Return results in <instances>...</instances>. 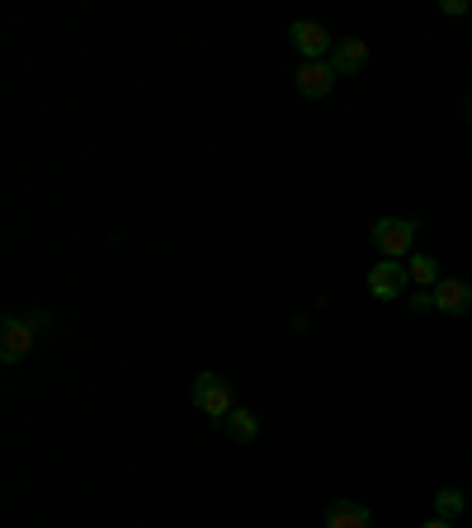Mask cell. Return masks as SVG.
I'll use <instances>...</instances> for the list:
<instances>
[{"label":"cell","mask_w":472,"mask_h":528,"mask_svg":"<svg viewBox=\"0 0 472 528\" xmlns=\"http://www.w3.org/2000/svg\"><path fill=\"white\" fill-rule=\"evenodd\" d=\"M411 312H435V297H430V293H411Z\"/></svg>","instance_id":"13"},{"label":"cell","mask_w":472,"mask_h":528,"mask_svg":"<svg viewBox=\"0 0 472 528\" xmlns=\"http://www.w3.org/2000/svg\"><path fill=\"white\" fill-rule=\"evenodd\" d=\"M293 85H298V95L303 99H321V95H331L336 71H331V62H303L298 66V76H293Z\"/></svg>","instance_id":"7"},{"label":"cell","mask_w":472,"mask_h":528,"mask_svg":"<svg viewBox=\"0 0 472 528\" xmlns=\"http://www.w3.org/2000/svg\"><path fill=\"white\" fill-rule=\"evenodd\" d=\"M430 297H435V312H444V316H468L472 312V283L468 279H439Z\"/></svg>","instance_id":"6"},{"label":"cell","mask_w":472,"mask_h":528,"mask_svg":"<svg viewBox=\"0 0 472 528\" xmlns=\"http://www.w3.org/2000/svg\"><path fill=\"white\" fill-rule=\"evenodd\" d=\"M222 429H227V439H236V444H255V439H260L255 411H241V406H232V415L222 420Z\"/></svg>","instance_id":"10"},{"label":"cell","mask_w":472,"mask_h":528,"mask_svg":"<svg viewBox=\"0 0 472 528\" xmlns=\"http://www.w3.org/2000/svg\"><path fill=\"white\" fill-rule=\"evenodd\" d=\"M444 15H468V0H439Z\"/></svg>","instance_id":"14"},{"label":"cell","mask_w":472,"mask_h":528,"mask_svg":"<svg viewBox=\"0 0 472 528\" xmlns=\"http://www.w3.org/2000/svg\"><path fill=\"white\" fill-rule=\"evenodd\" d=\"M369 241L388 260H411V246H416V222L411 217H378L369 227Z\"/></svg>","instance_id":"1"},{"label":"cell","mask_w":472,"mask_h":528,"mask_svg":"<svg viewBox=\"0 0 472 528\" xmlns=\"http://www.w3.org/2000/svg\"><path fill=\"white\" fill-rule=\"evenodd\" d=\"M29 349H34V321L5 316V321H0V359L19 363V359H29Z\"/></svg>","instance_id":"4"},{"label":"cell","mask_w":472,"mask_h":528,"mask_svg":"<svg viewBox=\"0 0 472 528\" xmlns=\"http://www.w3.org/2000/svg\"><path fill=\"white\" fill-rule=\"evenodd\" d=\"M326 528H373V514L359 500H331L326 505Z\"/></svg>","instance_id":"9"},{"label":"cell","mask_w":472,"mask_h":528,"mask_svg":"<svg viewBox=\"0 0 472 528\" xmlns=\"http://www.w3.org/2000/svg\"><path fill=\"white\" fill-rule=\"evenodd\" d=\"M463 510H468V495H463V491H454V486L435 491V519H449V524H454Z\"/></svg>","instance_id":"11"},{"label":"cell","mask_w":472,"mask_h":528,"mask_svg":"<svg viewBox=\"0 0 472 528\" xmlns=\"http://www.w3.org/2000/svg\"><path fill=\"white\" fill-rule=\"evenodd\" d=\"M288 38H293V48L303 52L307 62H321V57H331V29L326 24H317V19H293L288 24Z\"/></svg>","instance_id":"3"},{"label":"cell","mask_w":472,"mask_h":528,"mask_svg":"<svg viewBox=\"0 0 472 528\" xmlns=\"http://www.w3.org/2000/svg\"><path fill=\"white\" fill-rule=\"evenodd\" d=\"M468 123H472V99H468Z\"/></svg>","instance_id":"16"},{"label":"cell","mask_w":472,"mask_h":528,"mask_svg":"<svg viewBox=\"0 0 472 528\" xmlns=\"http://www.w3.org/2000/svg\"><path fill=\"white\" fill-rule=\"evenodd\" d=\"M364 62H369V43L364 38H340L336 48H331V71L336 76H354Z\"/></svg>","instance_id":"8"},{"label":"cell","mask_w":472,"mask_h":528,"mask_svg":"<svg viewBox=\"0 0 472 528\" xmlns=\"http://www.w3.org/2000/svg\"><path fill=\"white\" fill-rule=\"evenodd\" d=\"M406 264L397 260H383V264H373L369 269V293L373 297H383V302H397V297H406Z\"/></svg>","instance_id":"5"},{"label":"cell","mask_w":472,"mask_h":528,"mask_svg":"<svg viewBox=\"0 0 472 528\" xmlns=\"http://www.w3.org/2000/svg\"><path fill=\"white\" fill-rule=\"evenodd\" d=\"M406 274H411V283H421V288H435L439 283V260L435 255H411V260H406Z\"/></svg>","instance_id":"12"},{"label":"cell","mask_w":472,"mask_h":528,"mask_svg":"<svg viewBox=\"0 0 472 528\" xmlns=\"http://www.w3.org/2000/svg\"><path fill=\"white\" fill-rule=\"evenodd\" d=\"M194 406H199L203 415H213V420H227V415H232V382L227 378H218V373H199V378H194Z\"/></svg>","instance_id":"2"},{"label":"cell","mask_w":472,"mask_h":528,"mask_svg":"<svg viewBox=\"0 0 472 528\" xmlns=\"http://www.w3.org/2000/svg\"><path fill=\"white\" fill-rule=\"evenodd\" d=\"M421 528H454L449 519H430V524H421Z\"/></svg>","instance_id":"15"}]
</instances>
